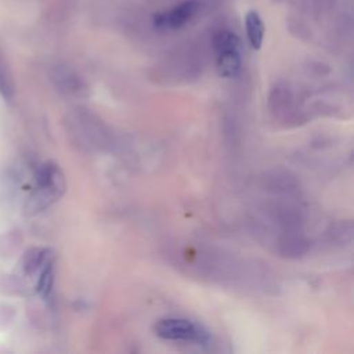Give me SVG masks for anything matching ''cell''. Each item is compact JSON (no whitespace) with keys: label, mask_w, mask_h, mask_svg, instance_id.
Here are the masks:
<instances>
[{"label":"cell","mask_w":354,"mask_h":354,"mask_svg":"<svg viewBox=\"0 0 354 354\" xmlns=\"http://www.w3.org/2000/svg\"><path fill=\"white\" fill-rule=\"evenodd\" d=\"M50 252L47 249H37L33 248L24 256V271L26 274H35L36 271L40 272V270L51 261Z\"/></svg>","instance_id":"8992f818"},{"label":"cell","mask_w":354,"mask_h":354,"mask_svg":"<svg viewBox=\"0 0 354 354\" xmlns=\"http://www.w3.org/2000/svg\"><path fill=\"white\" fill-rule=\"evenodd\" d=\"M54 283V271H53V263H47L39 272L37 279V292L41 295V297L47 299L53 290Z\"/></svg>","instance_id":"ba28073f"},{"label":"cell","mask_w":354,"mask_h":354,"mask_svg":"<svg viewBox=\"0 0 354 354\" xmlns=\"http://www.w3.org/2000/svg\"><path fill=\"white\" fill-rule=\"evenodd\" d=\"M0 94L4 97V98H12V94H14V87H12V82H11V77L10 75L7 73L1 59H0Z\"/></svg>","instance_id":"30bf717a"},{"label":"cell","mask_w":354,"mask_h":354,"mask_svg":"<svg viewBox=\"0 0 354 354\" xmlns=\"http://www.w3.org/2000/svg\"><path fill=\"white\" fill-rule=\"evenodd\" d=\"M18 242L15 239L14 234H6L0 236V256L10 257L11 253L18 248Z\"/></svg>","instance_id":"8fae6325"},{"label":"cell","mask_w":354,"mask_h":354,"mask_svg":"<svg viewBox=\"0 0 354 354\" xmlns=\"http://www.w3.org/2000/svg\"><path fill=\"white\" fill-rule=\"evenodd\" d=\"M242 59L239 50H223L216 53L217 73L223 77L231 79L241 72Z\"/></svg>","instance_id":"277c9868"},{"label":"cell","mask_w":354,"mask_h":354,"mask_svg":"<svg viewBox=\"0 0 354 354\" xmlns=\"http://www.w3.org/2000/svg\"><path fill=\"white\" fill-rule=\"evenodd\" d=\"M153 332L165 340L192 342L196 344H209L212 339L205 326L187 318H162L153 325Z\"/></svg>","instance_id":"7a4b0ae2"},{"label":"cell","mask_w":354,"mask_h":354,"mask_svg":"<svg viewBox=\"0 0 354 354\" xmlns=\"http://www.w3.org/2000/svg\"><path fill=\"white\" fill-rule=\"evenodd\" d=\"M213 47L214 51H223V50H239L241 48V40L239 37L231 32V30H218L213 36Z\"/></svg>","instance_id":"52a82bcc"},{"label":"cell","mask_w":354,"mask_h":354,"mask_svg":"<svg viewBox=\"0 0 354 354\" xmlns=\"http://www.w3.org/2000/svg\"><path fill=\"white\" fill-rule=\"evenodd\" d=\"M22 290V282L12 275H4L0 278V292L4 295L19 293Z\"/></svg>","instance_id":"9c48e42d"},{"label":"cell","mask_w":354,"mask_h":354,"mask_svg":"<svg viewBox=\"0 0 354 354\" xmlns=\"http://www.w3.org/2000/svg\"><path fill=\"white\" fill-rule=\"evenodd\" d=\"M14 317V310L10 304L0 303V329L7 328Z\"/></svg>","instance_id":"7c38bea8"},{"label":"cell","mask_w":354,"mask_h":354,"mask_svg":"<svg viewBox=\"0 0 354 354\" xmlns=\"http://www.w3.org/2000/svg\"><path fill=\"white\" fill-rule=\"evenodd\" d=\"M311 4H313V11L315 12V15H321L325 11L330 10L333 0H311Z\"/></svg>","instance_id":"4fadbf2b"},{"label":"cell","mask_w":354,"mask_h":354,"mask_svg":"<svg viewBox=\"0 0 354 354\" xmlns=\"http://www.w3.org/2000/svg\"><path fill=\"white\" fill-rule=\"evenodd\" d=\"M199 3L196 0H187L177 4L169 12H158L152 18V24L158 30L180 29L188 24L199 11Z\"/></svg>","instance_id":"3957f363"},{"label":"cell","mask_w":354,"mask_h":354,"mask_svg":"<svg viewBox=\"0 0 354 354\" xmlns=\"http://www.w3.org/2000/svg\"><path fill=\"white\" fill-rule=\"evenodd\" d=\"M245 26H246V35L250 46L254 50L261 48L263 40H264V24L257 11L252 10L246 14Z\"/></svg>","instance_id":"5b68a950"},{"label":"cell","mask_w":354,"mask_h":354,"mask_svg":"<svg viewBox=\"0 0 354 354\" xmlns=\"http://www.w3.org/2000/svg\"><path fill=\"white\" fill-rule=\"evenodd\" d=\"M274 1H281V0H274Z\"/></svg>","instance_id":"5bb4252c"},{"label":"cell","mask_w":354,"mask_h":354,"mask_svg":"<svg viewBox=\"0 0 354 354\" xmlns=\"http://www.w3.org/2000/svg\"><path fill=\"white\" fill-rule=\"evenodd\" d=\"M66 183L62 170L54 162L43 163L36 173V188L26 199L25 213L36 214L58 201L65 192Z\"/></svg>","instance_id":"6da1fadb"}]
</instances>
